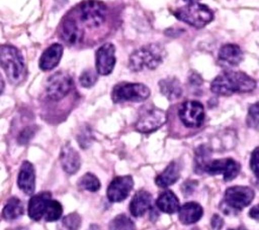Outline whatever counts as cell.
I'll return each instance as SVG.
<instances>
[{
	"label": "cell",
	"instance_id": "cell-1",
	"mask_svg": "<svg viewBox=\"0 0 259 230\" xmlns=\"http://www.w3.org/2000/svg\"><path fill=\"white\" fill-rule=\"evenodd\" d=\"M256 88V81L243 72L227 71L213 79L210 84L212 93L230 96L234 93H247Z\"/></svg>",
	"mask_w": 259,
	"mask_h": 230
},
{
	"label": "cell",
	"instance_id": "cell-2",
	"mask_svg": "<svg viewBox=\"0 0 259 230\" xmlns=\"http://www.w3.org/2000/svg\"><path fill=\"white\" fill-rule=\"evenodd\" d=\"M165 55L164 47L159 43H150L136 49L128 58V68L133 72H140L144 69L154 70L163 61Z\"/></svg>",
	"mask_w": 259,
	"mask_h": 230
},
{
	"label": "cell",
	"instance_id": "cell-3",
	"mask_svg": "<svg viewBox=\"0 0 259 230\" xmlns=\"http://www.w3.org/2000/svg\"><path fill=\"white\" fill-rule=\"evenodd\" d=\"M0 66L10 83L18 84L25 77V66L20 51L12 45H0Z\"/></svg>",
	"mask_w": 259,
	"mask_h": 230
},
{
	"label": "cell",
	"instance_id": "cell-4",
	"mask_svg": "<svg viewBox=\"0 0 259 230\" xmlns=\"http://www.w3.org/2000/svg\"><path fill=\"white\" fill-rule=\"evenodd\" d=\"M174 15L179 20L196 28H201L213 19V12L206 5L193 2L179 7L174 11Z\"/></svg>",
	"mask_w": 259,
	"mask_h": 230
},
{
	"label": "cell",
	"instance_id": "cell-5",
	"mask_svg": "<svg viewBox=\"0 0 259 230\" xmlns=\"http://www.w3.org/2000/svg\"><path fill=\"white\" fill-rule=\"evenodd\" d=\"M150 96V89L141 83H119L114 86L111 92V99L114 103L141 102Z\"/></svg>",
	"mask_w": 259,
	"mask_h": 230
},
{
	"label": "cell",
	"instance_id": "cell-6",
	"mask_svg": "<svg viewBox=\"0 0 259 230\" xmlns=\"http://www.w3.org/2000/svg\"><path fill=\"white\" fill-rule=\"evenodd\" d=\"M81 21L87 27L100 26L106 17V5L98 0H85L78 6Z\"/></svg>",
	"mask_w": 259,
	"mask_h": 230
},
{
	"label": "cell",
	"instance_id": "cell-7",
	"mask_svg": "<svg viewBox=\"0 0 259 230\" xmlns=\"http://www.w3.org/2000/svg\"><path fill=\"white\" fill-rule=\"evenodd\" d=\"M167 121V114L164 110L152 107L144 110L136 122V129L142 133H151Z\"/></svg>",
	"mask_w": 259,
	"mask_h": 230
},
{
	"label": "cell",
	"instance_id": "cell-8",
	"mask_svg": "<svg viewBox=\"0 0 259 230\" xmlns=\"http://www.w3.org/2000/svg\"><path fill=\"white\" fill-rule=\"evenodd\" d=\"M73 80L68 73L57 72L52 75L46 85V92L50 99L58 101L64 98L73 88Z\"/></svg>",
	"mask_w": 259,
	"mask_h": 230
},
{
	"label": "cell",
	"instance_id": "cell-9",
	"mask_svg": "<svg viewBox=\"0 0 259 230\" xmlns=\"http://www.w3.org/2000/svg\"><path fill=\"white\" fill-rule=\"evenodd\" d=\"M255 196L254 191L245 186H235L227 189L225 192L224 202L227 207L240 211L246 206H248Z\"/></svg>",
	"mask_w": 259,
	"mask_h": 230
},
{
	"label": "cell",
	"instance_id": "cell-10",
	"mask_svg": "<svg viewBox=\"0 0 259 230\" xmlns=\"http://www.w3.org/2000/svg\"><path fill=\"white\" fill-rule=\"evenodd\" d=\"M178 115L185 126L199 127L204 120V108L198 101H185L179 107Z\"/></svg>",
	"mask_w": 259,
	"mask_h": 230
},
{
	"label": "cell",
	"instance_id": "cell-11",
	"mask_svg": "<svg viewBox=\"0 0 259 230\" xmlns=\"http://www.w3.org/2000/svg\"><path fill=\"white\" fill-rule=\"evenodd\" d=\"M209 175L222 174L226 182L234 180L240 172V164L233 158H222L209 161L205 170Z\"/></svg>",
	"mask_w": 259,
	"mask_h": 230
},
{
	"label": "cell",
	"instance_id": "cell-12",
	"mask_svg": "<svg viewBox=\"0 0 259 230\" xmlns=\"http://www.w3.org/2000/svg\"><path fill=\"white\" fill-rule=\"evenodd\" d=\"M115 47L112 43L106 42L102 44L96 51V72L99 75H109L115 65Z\"/></svg>",
	"mask_w": 259,
	"mask_h": 230
},
{
	"label": "cell",
	"instance_id": "cell-13",
	"mask_svg": "<svg viewBox=\"0 0 259 230\" xmlns=\"http://www.w3.org/2000/svg\"><path fill=\"white\" fill-rule=\"evenodd\" d=\"M133 187L134 181L131 176L116 177L107 188V198L110 202L123 201L130 195Z\"/></svg>",
	"mask_w": 259,
	"mask_h": 230
},
{
	"label": "cell",
	"instance_id": "cell-14",
	"mask_svg": "<svg viewBox=\"0 0 259 230\" xmlns=\"http://www.w3.org/2000/svg\"><path fill=\"white\" fill-rule=\"evenodd\" d=\"M218 60L223 67H235L242 62L243 51L237 44H224L219 50Z\"/></svg>",
	"mask_w": 259,
	"mask_h": 230
},
{
	"label": "cell",
	"instance_id": "cell-15",
	"mask_svg": "<svg viewBox=\"0 0 259 230\" xmlns=\"http://www.w3.org/2000/svg\"><path fill=\"white\" fill-rule=\"evenodd\" d=\"M51 193L42 192L35 196H32L28 202V216L34 220H40L46 212L49 202L51 199Z\"/></svg>",
	"mask_w": 259,
	"mask_h": 230
},
{
	"label": "cell",
	"instance_id": "cell-16",
	"mask_svg": "<svg viewBox=\"0 0 259 230\" xmlns=\"http://www.w3.org/2000/svg\"><path fill=\"white\" fill-rule=\"evenodd\" d=\"M60 34L62 39L70 45L78 43L83 38V30L80 28L78 23L70 17L64 19Z\"/></svg>",
	"mask_w": 259,
	"mask_h": 230
},
{
	"label": "cell",
	"instance_id": "cell-17",
	"mask_svg": "<svg viewBox=\"0 0 259 230\" xmlns=\"http://www.w3.org/2000/svg\"><path fill=\"white\" fill-rule=\"evenodd\" d=\"M17 184L20 190L25 194L31 195L35 189V175L32 164L28 161H23L18 174Z\"/></svg>",
	"mask_w": 259,
	"mask_h": 230
},
{
	"label": "cell",
	"instance_id": "cell-18",
	"mask_svg": "<svg viewBox=\"0 0 259 230\" xmlns=\"http://www.w3.org/2000/svg\"><path fill=\"white\" fill-rule=\"evenodd\" d=\"M64 47L60 43H53L41 54L39 59V68L42 71H50L56 68L62 58Z\"/></svg>",
	"mask_w": 259,
	"mask_h": 230
},
{
	"label": "cell",
	"instance_id": "cell-19",
	"mask_svg": "<svg viewBox=\"0 0 259 230\" xmlns=\"http://www.w3.org/2000/svg\"><path fill=\"white\" fill-rule=\"evenodd\" d=\"M60 160L63 169L69 175L75 174L79 169L81 163L78 152L70 144L63 146L60 154Z\"/></svg>",
	"mask_w": 259,
	"mask_h": 230
},
{
	"label": "cell",
	"instance_id": "cell-20",
	"mask_svg": "<svg viewBox=\"0 0 259 230\" xmlns=\"http://www.w3.org/2000/svg\"><path fill=\"white\" fill-rule=\"evenodd\" d=\"M152 207V195L141 190L137 192L130 203V212L135 217L143 216Z\"/></svg>",
	"mask_w": 259,
	"mask_h": 230
},
{
	"label": "cell",
	"instance_id": "cell-21",
	"mask_svg": "<svg viewBox=\"0 0 259 230\" xmlns=\"http://www.w3.org/2000/svg\"><path fill=\"white\" fill-rule=\"evenodd\" d=\"M203 214L202 207L194 202H188L179 207L178 217L182 224L189 225L197 222Z\"/></svg>",
	"mask_w": 259,
	"mask_h": 230
},
{
	"label": "cell",
	"instance_id": "cell-22",
	"mask_svg": "<svg viewBox=\"0 0 259 230\" xmlns=\"http://www.w3.org/2000/svg\"><path fill=\"white\" fill-rule=\"evenodd\" d=\"M180 177V165L176 161L170 162L167 167L156 178L157 186L167 188L173 185Z\"/></svg>",
	"mask_w": 259,
	"mask_h": 230
},
{
	"label": "cell",
	"instance_id": "cell-23",
	"mask_svg": "<svg viewBox=\"0 0 259 230\" xmlns=\"http://www.w3.org/2000/svg\"><path fill=\"white\" fill-rule=\"evenodd\" d=\"M161 93L170 101L178 99L182 94V87L176 78H166L159 82Z\"/></svg>",
	"mask_w": 259,
	"mask_h": 230
},
{
	"label": "cell",
	"instance_id": "cell-24",
	"mask_svg": "<svg viewBox=\"0 0 259 230\" xmlns=\"http://www.w3.org/2000/svg\"><path fill=\"white\" fill-rule=\"evenodd\" d=\"M157 207L165 213L172 214L178 211L179 209V200L172 191H165L159 195L156 201Z\"/></svg>",
	"mask_w": 259,
	"mask_h": 230
},
{
	"label": "cell",
	"instance_id": "cell-25",
	"mask_svg": "<svg viewBox=\"0 0 259 230\" xmlns=\"http://www.w3.org/2000/svg\"><path fill=\"white\" fill-rule=\"evenodd\" d=\"M23 205L22 202L16 198H10L3 209V217L5 220H14L20 217L23 214Z\"/></svg>",
	"mask_w": 259,
	"mask_h": 230
},
{
	"label": "cell",
	"instance_id": "cell-26",
	"mask_svg": "<svg viewBox=\"0 0 259 230\" xmlns=\"http://www.w3.org/2000/svg\"><path fill=\"white\" fill-rule=\"evenodd\" d=\"M210 149L205 145H200L195 151V170L201 172L205 170L206 165L209 163Z\"/></svg>",
	"mask_w": 259,
	"mask_h": 230
},
{
	"label": "cell",
	"instance_id": "cell-27",
	"mask_svg": "<svg viewBox=\"0 0 259 230\" xmlns=\"http://www.w3.org/2000/svg\"><path fill=\"white\" fill-rule=\"evenodd\" d=\"M109 230H136L134 222L125 215L120 214L109 223Z\"/></svg>",
	"mask_w": 259,
	"mask_h": 230
},
{
	"label": "cell",
	"instance_id": "cell-28",
	"mask_svg": "<svg viewBox=\"0 0 259 230\" xmlns=\"http://www.w3.org/2000/svg\"><path fill=\"white\" fill-rule=\"evenodd\" d=\"M63 213V208L62 205L55 200H51L48 204V207L46 209L45 212V220L48 222H53V221H57L61 218Z\"/></svg>",
	"mask_w": 259,
	"mask_h": 230
},
{
	"label": "cell",
	"instance_id": "cell-29",
	"mask_svg": "<svg viewBox=\"0 0 259 230\" xmlns=\"http://www.w3.org/2000/svg\"><path fill=\"white\" fill-rule=\"evenodd\" d=\"M79 187L90 192H96L100 188V182L93 174L87 172L79 180Z\"/></svg>",
	"mask_w": 259,
	"mask_h": 230
},
{
	"label": "cell",
	"instance_id": "cell-30",
	"mask_svg": "<svg viewBox=\"0 0 259 230\" xmlns=\"http://www.w3.org/2000/svg\"><path fill=\"white\" fill-rule=\"evenodd\" d=\"M81 225V218L77 213L67 215L61 222L59 230H78Z\"/></svg>",
	"mask_w": 259,
	"mask_h": 230
},
{
	"label": "cell",
	"instance_id": "cell-31",
	"mask_svg": "<svg viewBox=\"0 0 259 230\" xmlns=\"http://www.w3.org/2000/svg\"><path fill=\"white\" fill-rule=\"evenodd\" d=\"M247 124L251 128L258 129V125H259V107H258V103H254L249 108L248 115H247Z\"/></svg>",
	"mask_w": 259,
	"mask_h": 230
},
{
	"label": "cell",
	"instance_id": "cell-32",
	"mask_svg": "<svg viewBox=\"0 0 259 230\" xmlns=\"http://www.w3.org/2000/svg\"><path fill=\"white\" fill-rule=\"evenodd\" d=\"M79 81H80V84L82 87L90 88L96 83L97 74L92 70H86L81 74Z\"/></svg>",
	"mask_w": 259,
	"mask_h": 230
},
{
	"label": "cell",
	"instance_id": "cell-33",
	"mask_svg": "<svg viewBox=\"0 0 259 230\" xmlns=\"http://www.w3.org/2000/svg\"><path fill=\"white\" fill-rule=\"evenodd\" d=\"M35 128L34 127H25L18 135L17 141L19 144H26L34 135Z\"/></svg>",
	"mask_w": 259,
	"mask_h": 230
},
{
	"label": "cell",
	"instance_id": "cell-34",
	"mask_svg": "<svg viewBox=\"0 0 259 230\" xmlns=\"http://www.w3.org/2000/svg\"><path fill=\"white\" fill-rule=\"evenodd\" d=\"M258 157H259V148L256 147V148L254 149V151L252 152V154H251V159H250V166H251V169L253 170V172L255 174L256 177H258V166H259Z\"/></svg>",
	"mask_w": 259,
	"mask_h": 230
},
{
	"label": "cell",
	"instance_id": "cell-35",
	"mask_svg": "<svg viewBox=\"0 0 259 230\" xmlns=\"http://www.w3.org/2000/svg\"><path fill=\"white\" fill-rule=\"evenodd\" d=\"M224 224L223 219L219 215H213L211 219V227L213 230H221L222 226Z\"/></svg>",
	"mask_w": 259,
	"mask_h": 230
},
{
	"label": "cell",
	"instance_id": "cell-36",
	"mask_svg": "<svg viewBox=\"0 0 259 230\" xmlns=\"http://www.w3.org/2000/svg\"><path fill=\"white\" fill-rule=\"evenodd\" d=\"M250 217L255 219V220H258V217H259V211H258V206L255 205L251 210H250Z\"/></svg>",
	"mask_w": 259,
	"mask_h": 230
},
{
	"label": "cell",
	"instance_id": "cell-37",
	"mask_svg": "<svg viewBox=\"0 0 259 230\" xmlns=\"http://www.w3.org/2000/svg\"><path fill=\"white\" fill-rule=\"evenodd\" d=\"M3 89H4V80L2 75L0 74V94L3 92Z\"/></svg>",
	"mask_w": 259,
	"mask_h": 230
},
{
	"label": "cell",
	"instance_id": "cell-38",
	"mask_svg": "<svg viewBox=\"0 0 259 230\" xmlns=\"http://www.w3.org/2000/svg\"><path fill=\"white\" fill-rule=\"evenodd\" d=\"M184 1H186V2H188V3H193V2H197V1H199V0H184Z\"/></svg>",
	"mask_w": 259,
	"mask_h": 230
},
{
	"label": "cell",
	"instance_id": "cell-39",
	"mask_svg": "<svg viewBox=\"0 0 259 230\" xmlns=\"http://www.w3.org/2000/svg\"><path fill=\"white\" fill-rule=\"evenodd\" d=\"M229 230H246L244 227H239V228H236V229H229Z\"/></svg>",
	"mask_w": 259,
	"mask_h": 230
},
{
	"label": "cell",
	"instance_id": "cell-40",
	"mask_svg": "<svg viewBox=\"0 0 259 230\" xmlns=\"http://www.w3.org/2000/svg\"><path fill=\"white\" fill-rule=\"evenodd\" d=\"M13 230H27V229H26V228H24V227H18V228L13 229Z\"/></svg>",
	"mask_w": 259,
	"mask_h": 230
},
{
	"label": "cell",
	"instance_id": "cell-41",
	"mask_svg": "<svg viewBox=\"0 0 259 230\" xmlns=\"http://www.w3.org/2000/svg\"><path fill=\"white\" fill-rule=\"evenodd\" d=\"M191 230H199L198 228H193V229H191Z\"/></svg>",
	"mask_w": 259,
	"mask_h": 230
}]
</instances>
